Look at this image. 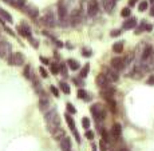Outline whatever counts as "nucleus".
Here are the masks:
<instances>
[{"label": "nucleus", "mask_w": 154, "mask_h": 151, "mask_svg": "<svg viewBox=\"0 0 154 151\" xmlns=\"http://www.w3.org/2000/svg\"><path fill=\"white\" fill-rule=\"evenodd\" d=\"M46 123L50 132H54L60 127V118L55 110H50L46 112Z\"/></svg>", "instance_id": "obj_1"}, {"label": "nucleus", "mask_w": 154, "mask_h": 151, "mask_svg": "<svg viewBox=\"0 0 154 151\" xmlns=\"http://www.w3.org/2000/svg\"><path fill=\"white\" fill-rule=\"evenodd\" d=\"M58 16H59V23H60L62 27H66L70 24V16H68L67 6L63 0H60L58 3Z\"/></svg>", "instance_id": "obj_2"}, {"label": "nucleus", "mask_w": 154, "mask_h": 151, "mask_svg": "<svg viewBox=\"0 0 154 151\" xmlns=\"http://www.w3.org/2000/svg\"><path fill=\"white\" fill-rule=\"evenodd\" d=\"M91 114H93L94 119L96 120V122H99V120H103L106 116V111H105V107L101 104V103H95V104L91 106L90 108Z\"/></svg>", "instance_id": "obj_3"}, {"label": "nucleus", "mask_w": 154, "mask_h": 151, "mask_svg": "<svg viewBox=\"0 0 154 151\" xmlns=\"http://www.w3.org/2000/svg\"><path fill=\"white\" fill-rule=\"evenodd\" d=\"M82 21H83V12H82V9L81 8L74 9L70 15V24L71 26H78Z\"/></svg>", "instance_id": "obj_4"}, {"label": "nucleus", "mask_w": 154, "mask_h": 151, "mask_svg": "<svg viewBox=\"0 0 154 151\" xmlns=\"http://www.w3.org/2000/svg\"><path fill=\"white\" fill-rule=\"evenodd\" d=\"M64 119H66V122H67V125H68V127H70V128H71V131H73V134H74V137H75L76 142L81 143V137H79L78 131H76L75 122H74V119L71 118V115H70V114H66V115H64Z\"/></svg>", "instance_id": "obj_5"}, {"label": "nucleus", "mask_w": 154, "mask_h": 151, "mask_svg": "<svg viewBox=\"0 0 154 151\" xmlns=\"http://www.w3.org/2000/svg\"><path fill=\"white\" fill-rule=\"evenodd\" d=\"M8 63L11 66H22V64H24V55L22 52L12 54V56L8 59Z\"/></svg>", "instance_id": "obj_6"}, {"label": "nucleus", "mask_w": 154, "mask_h": 151, "mask_svg": "<svg viewBox=\"0 0 154 151\" xmlns=\"http://www.w3.org/2000/svg\"><path fill=\"white\" fill-rule=\"evenodd\" d=\"M42 23L44 24V26H47V27H54L55 26V18H54V14L51 11H48V12H46L44 14V16L42 18Z\"/></svg>", "instance_id": "obj_7"}, {"label": "nucleus", "mask_w": 154, "mask_h": 151, "mask_svg": "<svg viewBox=\"0 0 154 151\" xmlns=\"http://www.w3.org/2000/svg\"><path fill=\"white\" fill-rule=\"evenodd\" d=\"M111 67H113L114 70H117L119 72L121 70H123V68H125V59L119 58V56L113 58V59H111Z\"/></svg>", "instance_id": "obj_8"}, {"label": "nucleus", "mask_w": 154, "mask_h": 151, "mask_svg": "<svg viewBox=\"0 0 154 151\" xmlns=\"http://www.w3.org/2000/svg\"><path fill=\"white\" fill-rule=\"evenodd\" d=\"M103 75L106 76V79H107V80L110 82V83H114V82H117V80H118V79H119L118 71H117V70H114L113 67H111V68H109V70H106Z\"/></svg>", "instance_id": "obj_9"}, {"label": "nucleus", "mask_w": 154, "mask_h": 151, "mask_svg": "<svg viewBox=\"0 0 154 151\" xmlns=\"http://www.w3.org/2000/svg\"><path fill=\"white\" fill-rule=\"evenodd\" d=\"M99 11V7H98V1L96 0H90L89 1V6H87V15L89 16H95Z\"/></svg>", "instance_id": "obj_10"}, {"label": "nucleus", "mask_w": 154, "mask_h": 151, "mask_svg": "<svg viewBox=\"0 0 154 151\" xmlns=\"http://www.w3.org/2000/svg\"><path fill=\"white\" fill-rule=\"evenodd\" d=\"M39 110L43 111V112H47V110H50V107H51V103H50V100L46 98V96H42L40 99H39Z\"/></svg>", "instance_id": "obj_11"}, {"label": "nucleus", "mask_w": 154, "mask_h": 151, "mask_svg": "<svg viewBox=\"0 0 154 151\" xmlns=\"http://www.w3.org/2000/svg\"><path fill=\"white\" fill-rule=\"evenodd\" d=\"M114 6H115V0H102V8H103L105 12H107V14L113 12Z\"/></svg>", "instance_id": "obj_12"}, {"label": "nucleus", "mask_w": 154, "mask_h": 151, "mask_svg": "<svg viewBox=\"0 0 154 151\" xmlns=\"http://www.w3.org/2000/svg\"><path fill=\"white\" fill-rule=\"evenodd\" d=\"M18 32L20 35H23L24 38H32V34H31V28H30L27 24H22V26L18 27Z\"/></svg>", "instance_id": "obj_13"}, {"label": "nucleus", "mask_w": 154, "mask_h": 151, "mask_svg": "<svg viewBox=\"0 0 154 151\" xmlns=\"http://www.w3.org/2000/svg\"><path fill=\"white\" fill-rule=\"evenodd\" d=\"M96 84L101 87V90L102 88H107V87H110V82L106 79V76L103 75V74H101V75L96 78Z\"/></svg>", "instance_id": "obj_14"}, {"label": "nucleus", "mask_w": 154, "mask_h": 151, "mask_svg": "<svg viewBox=\"0 0 154 151\" xmlns=\"http://www.w3.org/2000/svg\"><path fill=\"white\" fill-rule=\"evenodd\" d=\"M24 9H26V14L28 15L30 18H32V19H36L38 18V15H39V9L38 8H35L34 6H28V7H24Z\"/></svg>", "instance_id": "obj_15"}, {"label": "nucleus", "mask_w": 154, "mask_h": 151, "mask_svg": "<svg viewBox=\"0 0 154 151\" xmlns=\"http://www.w3.org/2000/svg\"><path fill=\"white\" fill-rule=\"evenodd\" d=\"M111 135H113V138H115V139L121 138V135H122V126L119 125V123H115V125L113 126V128H111Z\"/></svg>", "instance_id": "obj_16"}, {"label": "nucleus", "mask_w": 154, "mask_h": 151, "mask_svg": "<svg viewBox=\"0 0 154 151\" xmlns=\"http://www.w3.org/2000/svg\"><path fill=\"white\" fill-rule=\"evenodd\" d=\"M60 148H62V151H71V140H70V138H67V137L62 138L60 139Z\"/></svg>", "instance_id": "obj_17"}, {"label": "nucleus", "mask_w": 154, "mask_h": 151, "mask_svg": "<svg viewBox=\"0 0 154 151\" xmlns=\"http://www.w3.org/2000/svg\"><path fill=\"white\" fill-rule=\"evenodd\" d=\"M151 54H153V48L150 46H146L142 51V62H148L151 58Z\"/></svg>", "instance_id": "obj_18"}, {"label": "nucleus", "mask_w": 154, "mask_h": 151, "mask_svg": "<svg viewBox=\"0 0 154 151\" xmlns=\"http://www.w3.org/2000/svg\"><path fill=\"white\" fill-rule=\"evenodd\" d=\"M134 27H137V19L131 18V19H129V20H126L125 23H123L122 28L123 29H133Z\"/></svg>", "instance_id": "obj_19"}, {"label": "nucleus", "mask_w": 154, "mask_h": 151, "mask_svg": "<svg viewBox=\"0 0 154 151\" xmlns=\"http://www.w3.org/2000/svg\"><path fill=\"white\" fill-rule=\"evenodd\" d=\"M0 16L4 19V21H7V23H12V16L6 11V9L1 8V7H0Z\"/></svg>", "instance_id": "obj_20"}, {"label": "nucleus", "mask_w": 154, "mask_h": 151, "mask_svg": "<svg viewBox=\"0 0 154 151\" xmlns=\"http://www.w3.org/2000/svg\"><path fill=\"white\" fill-rule=\"evenodd\" d=\"M67 66H68V68H71L73 71H76L79 68V63L75 60V59H68V60H67Z\"/></svg>", "instance_id": "obj_21"}, {"label": "nucleus", "mask_w": 154, "mask_h": 151, "mask_svg": "<svg viewBox=\"0 0 154 151\" xmlns=\"http://www.w3.org/2000/svg\"><path fill=\"white\" fill-rule=\"evenodd\" d=\"M113 51L115 54H121L123 51V42H117L113 46Z\"/></svg>", "instance_id": "obj_22"}, {"label": "nucleus", "mask_w": 154, "mask_h": 151, "mask_svg": "<svg viewBox=\"0 0 154 151\" xmlns=\"http://www.w3.org/2000/svg\"><path fill=\"white\" fill-rule=\"evenodd\" d=\"M53 135H54V138H55V139H59V140H60L62 138L66 137V135H64V130H62V127H59L56 131H54Z\"/></svg>", "instance_id": "obj_23"}, {"label": "nucleus", "mask_w": 154, "mask_h": 151, "mask_svg": "<svg viewBox=\"0 0 154 151\" xmlns=\"http://www.w3.org/2000/svg\"><path fill=\"white\" fill-rule=\"evenodd\" d=\"M89 71H90V64L89 63H86V66L82 68V71H81V74H79V76H81V79H84L86 76L89 75Z\"/></svg>", "instance_id": "obj_24"}, {"label": "nucleus", "mask_w": 154, "mask_h": 151, "mask_svg": "<svg viewBox=\"0 0 154 151\" xmlns=\"http://www.w3.org/2000/svg\"><path fill=\"white\" fill-rule=\"evenodd\" d=\"M23 75L26 79H32V70H31V66H26L24 67V71H23Z\"/></svg>", "instance_id": "obj_25"}, {"label": "nucleus", "mask_w": 154, "mask_h": 151, "mask_svg": "<svg viewBox=\"0 0 154 151\" xmlns=\"http://www.w3.org/2000/svg\"><path fill=\"white\" fill-rule=\"evenodd\" d=\"M59 87H60V90L63 91L66 95H68V94L71 92V88H70V86L67 84V83H64V82H60V84H59Z\"/></svg>", "instance_id": "obj_26"}, {"label": "nucleus", "mask_w": 154, "mask_h": 151, "mask_svg": "<svg viewBox=\"0 0 154 151\" xmlns=\"http://www.w3.org/2000/svg\"><path fill=\"white\" fill-rule=\"evenodd\" d=\"M78 98L83 99V100H89V99H90V98H89V94L86 92L83 88H79V90H78Z\"/></svg>", "instance_id": "obj_27"}, {"label": "nucleus", "mask_w": 154, "mask_h": 151, "mask_svg": "<svg viewBox=\"0 0 154 151\" xmlns=\"http://www.w3.org/2000/svg\"><path fill=\"white\" fill-rule=\"evenodd\" d=\"M148 7H149V3L146 1V0H143V1H141L140 3V6H138V11L145 12L146 9H148Z\"/></svg>", "instance_id": "obj_28"}, {"label": "nucleus", "mask_w": 154, "mask_h": 151, "mask_svg": "<svg viewBox=\"0 0 154 151\" xmlns=\"http://www.w3.org/2000/svg\"><path fill=\"white\" fill-rule=\"evenodd\" d=\"M50 67H51V72L55 74V75H56V74H59V71H60V67H59L58 64H54V63H53Z\"/></svg>", "instance_id": "obj_29"}, {"label": "nucleus", "mask_w": 154, "mask_h": 151, "mask_svg": "<svg viewBox=\"0 0 154 151\" xmlns=\"http://www.w3.org/2000/svg\"><path fill=\"white\" fill-rule=\"evenodd\" d=\"M66 108H67V111H68L70 114H73V115H74V114H76L75 107H74V106L71 104V103H67V104H66Z\"/></svg>", "instance_id": "obj_30"}, {"label": "nucleus", "mask_w": 154, "mask_h": 151, "mask_svg": "<svg viewBox=\"0 0 154 151\" xmlns=\"http://www.w3.org/2000/svg\"><path fill=\"white\" fill-rule=\"evenodd\" d=\"M82 125H83V128L89 130L90 128V120H89V118H83L82 119Z\"/></svg>", "instance_id": "obj_31"}, {"label": "nucleus", "mask_w": 154, "mask_h": 151, "mask_svg": "<svg viewBox=\"0 0 154 151\" xmlns=\"http://www.w3.org/2000/svg\"><path fill=\"white\" fill-rule=\"evenodd\" d=\"M130 14H131L130 8H123L122 11H121V15H122L123 18H129V16H130Z\"/></svg>", "instance_id": "obj_32"}, {"label": "nucleus", "mask_w": 154, "mask_h": 151, "mask_svg": "<svg viewBox=\"0 0 154 151\" xmlns=\"http://www.w3.org/2000/svg\"><path fill=\"white\" fill-rule=\"evenodd\" d=\"M50 91L54 94V96H56V98H59V91L58 88L55 87V86H50Z\"/></svg>", "instance_id": "obj_33"}, {"label": "nucleus", "mask_w": 154, "mask_h": 151, "mask_svg": "<svg viewBox=\"0 0 154 151\" xmlns=\"http://www.w3.org/2000/svg\"><path fill=\"white\" fill-rule=\"evenodd\" d=\"M99 151H107L106 150V142L103 139L99 142Z\"/></svg>", "instance_id": "obj_34"}, {"label": "nucleus", "mask_w": 154, "mask_h": 151, "mask_svg": "<svg viewBox=\"0 0 154 151\" xmlns=\"http://www.w3.org/2000/svg\"><path fill=\"white\" fill-rule=\"evenodd\" d=\"M101 132H102V139L105 140V142H110V139H109V135H107V132H106V130H102Z\"/></svg>", "instance_id": "obj_35"}, {"label": "nucleus", "mask_w": 154, "mask_h": 151, "mask_svg": "<svg viewBox=\"0 0 154 151\" xmlns=\"http://www.w3.org/2000/svg\"><path fill=\"white\" fill-rule=\"evenodd\" d=\"M82 54H83V56H86V58H90L93 52H91L90 49H87V48H83V49H82Z\"/></svg>", "instance_id": "obj_36"}, {"label": "nucleus", "mask_w": 154, "mask_h": 151, "mask_svg": "<svg viewBox=\"0 0 154 151\" xmlns=\"http://www.w3.org/2000/svg\"><path fill=\"white\" fill-rule=\"evenodd\" d=\"M146 83H148L149 86H153L154 84V75H150L148 78V80H146Z\"/></svg>", "instance_id": "obj_37"}, {"label": "nucleus", "mask_w": 154, "mask_h": 151, "mask_svg": "<svg viewBox=\"0 0 154 151\" xmlns=\"http://www.w3.org/2000/svg\"><path fill=\"white\" fill-rule=\"evenodd\" d=\"M86 138H87V139H91V140H93L94 139V132H93V131H86Z\"/></svg>", "instance_id": "obj_38"}, {"label": "nucleus", "mask_w": 154, "mask_h": 151, "mask_svg": "<svg viewBox=\"0 0 154 151\" xmlns=\"http://www.w3.org/2000/svg\"><path fill=\"white\" fill-rule=\"evenodd\" d=\"M110 35L113 36V38H115V36H119V35H121V31H119V29H113Z\"/></svg>", "instance_id": "obj_39"}, {"label": "nucleus", "mask_w": 154, "mask_h": 151, "mask_svg": "<svg viewBox=\"0 0 154 151\" xmlns=\"http://www.w3.org/2000/svg\"><path fill=\"white\" fill-rule=\"evenodd\" d=\"M60 71H62V74H63V76H67V70H66V66L64 64H60Z\"/></svg>", "instance_id": "obj_40"}, {"label": "nucleus", "mask_w": 154, "mask_h": 151, "mask_svg": "<svg viewBox=\"0 0 154 151\" xmlns=\"http://www.w3.org/2000/svg\"><path fill=\"white\" fill-rule=\"evenodd\" d=\"M39 71H40V74H42V76H43V78H47V76H48V74H47V71L44 70L43 67H40V68H39Z\"/></svg>", "instance_id": "obj_41"}, {"label": "nucleus", "mask_w": 154, "mask_h": 151, "mask_svg": "<svg viewBox=\"0 0 154 151\" xmlns=\"http://www.w3.org/2000/svg\"><path fill=\"white\" fill-rule=\"evenodd\" d=\"M26 4V0H16V6L18 7H24Z\"/></svg>", "instance_id": "obj_42"}, {"label": "nucleus", "mask_w": 154, "mask_h": 151, "mask_svg": "<svg viewBox=\"0 0 154 151\" xmlns=\"http://www.w3.org/2000/svg\"><path fill=\"white\" fill-rule=\"evenodd\" d=\"M3 1L7 4H11V6H16V1H15V0H3Z\"/></svg>", "instance_id": "obj_43"}, {"label": "nucleus", "mask_w": 154, "mask_h": 151, "mask_svg": "<svg viewBox=\"0 0 154 151\" xmlns=\"http://www.w3.org/2000/svg\"><path fill=\"white\" fill-rule=\"evenodd\" d=\"M30 40L32 42V46L35 47V48H36V47H38V40H36V39H34V38H30Z\"/></svg>", "instance_id": "obj_44"}, {"label": "nucleus", "mask_w": 154, "mask_h": 151, "mask_svg": "<svg viewBox=\"0 0 154 151\" xmlns=\"http://www.w3.org/2000/svg\"><path fill=\"white\" fill-rule=\"evenodd\" d=\"M145 29H146V31H151V29H153V26H151V24H146Z\"/></svg>", "instance_id": "obj_45"}, {"label": "nucleus", "mask_w": 154, "mask_h": 151, "mask_svg": "<svg viewBox=\"0 0 154 151\" xmlns=\"http://www.w3.org/2000/svg\"><path fill=\"white\" fill-rule=\"evenodd\" d=\"M40 60H42V62H43V63H44V64H47V66H50V62H48V60H47V59H46V58H40Z\"/></svg>", "instance_id": "obj_46"}, {"label": "nucleus", "mask_w": 154, "mask_h": 151, "mask_svg": "<svg viewBox=\"0 0 154 151\" xmlns=\"http://www.w3.org/2000/svg\"><path fill=\"white\" fill-rule=\"evenodd\" d=\"M6 31H7V32H8L9 35H12V36H14V35H15L14 32H12V29H11V28H7V27H6Z\"/></svg>", "instance_id": "obj_47"}, {"label": "nucleus", "mask_w": 154, "mask_h": 151, "mask_svg": "<svg viewBox=\"0 0 154 151\" xmlns=\"http://www.w3.org/2000/svg\"><path fill=\"white\" fill-rule=\"evenodd\" d=\"M135 3H137V0H130V1H129V4H130L131 7H133L134 4H135Z\"/></svg>", "instance_id": "obj_48"}, {"label": "nucleus", "mask_w": 154, "mask_h": 151, "mask_svg": "<svg viewBox=\"0 0 154 151\" xmlns=\"http://www.w3.org/2000/svg\"><path fill=\"white\" fill-rule=\"evenodd\" d=\"M55 43H56V46H58V47H62V46H63V43H62V42H59V40H55Z\"/></svg>", "instance_id": "obj_49"}, {"label": "nucleus", "mask_w": 154, "mask_h": 151, "mask_svg": "<svg viewBox=\"0 0 154 151\" xmlns=\"http://www.w3.org/2000/svg\"><path fill=\"white\" fill-rule=\"evenodd\" d=\"M91 151H96V146L93 143V146H91Z\"/></svg>", "instance_id": "obj_50"}, {"label": "nucleus", "mask_w": 154, "mask_h": 151, "mask_svg": "<svg viewBox=\"0 0 154 151\" xmlns=\"http://www.w3.org/2000/svg\"><path fill=\"white\" fill-rule=\"evenodd\" d=\"M150 15H151V16H154V6L151 7V9H150Z\"/></svg>", "instance_id": "obj_51"}, {"label": "nucleus", "mask_w": 154, "mask_h": 151, "mask_svg": "<svg viewBox=\"0 0 154 151\" xmlns=\"http://www.w3.org/2000/svg\"><path fill=\"white\" fill-rule=\"evenodd\" d=\"M0 23H1V24H4V23H6V21H4V19L1 18V16H0Z\"/></svg>", "instance_id": "obj_52"}, {"label": "nucleus", "mask_w": 154, "mask_h": 151, "mask_svg": "<svg viewBox=\"0 0 154 151\" xmlns=\"http://www.w3.org/2000/svg\"><path fill=\"white\" fill-rule=\"evenodd\" d=\"M119 151H129V150H127V148H121Z\"/></svg>", "instance_id": "obj_53"}, {"label": "nucleus", "mask_w": 154, "mask_h": 151, "mask_svg": "<svg viewBox=\"0 0 154 151\" xmlns=\"http://www.w3.org/2000/svg\"><path fill=\"white\" fill-rule=\"evenodd\" d=\"M150 1H151V3H154V0H150Z\"/></svg>", "instance_id": "obj_54"}, {"label": "nucleus", "mask_w": 154, "mask_h": 151, "mask_svg": "<svg viewBox=\"0 0 154 151\" xmlns=\"http://www.w3.org/2000/svg\"><path fill=\"white\" fill-rule=\"evenodd\" d=\"M0 58H1V52H0Z\"/></svg>", "instance_id": "obj_55"}, {"label": "nucleus", "mask_w": 154, "mask_h": 151, "mask_svg": "<svg viewBox=\"0 0 154 151\" xmlns=\"http://www.w3.org/2000/svg\"><path fill=\"white\" fill-rule=\"evenodd\" d=\"M115 1H117V0H115Z\"/></svg>", "instance_id": "obj_56"}]
</instances>
